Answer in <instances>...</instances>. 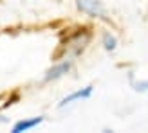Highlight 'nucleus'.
Instances as JSON below:
<instances>
[{"label":"nucleus","mask_w":148,"mask_h":133,"mask_svg":"<svg viewBox=\"0 0 148 133\" xmlns=\"http://www.w3.org/2000/svg\"><path fill=\"white\" fill-rule=\"evenodd\" d=\"M76 5L81 13L92 18H107V11L99 0H76Z\"/></svg>","instance_id":"nucleus-1"},{"label":"nucleus","mask_w":148,"mask_h":133,"mask_svg":"<svg viewBox=\"0 0 148 133\" xmlns=\"http://www.w3.org/2000/svg\"><path fill=\"white\" fill-rule=\"evenodd\" d=\"M92 88L94 86H85V88H79V90H76V92H72V94H69V95H65V97L60 101V108H63V106H67V105H71V102H74V101H79V99H88L92 95Z\"/></svg>","instance_id":"nucleus-2"},{"label":"nucleus","mask_w":148,"mask_h":133,"mask_svg":"<svg viewBox=\"0 0 148 133\" xmlns=\"http://www.w3.org/2000/svg\"><path fill=\"white\" fill-rule=\"evenodd\" d=\"M69 70H71V63H69V61H62V63L54 65L53 69H49V70L45 72V76H43V81H47V83H49V81H56V79L63 77Z\"/></svg>","instance_id":"nucleus-3"},{"label":"nucleus","mask_w":148,"mask_h":133,"mask_svg":"<svg viewBox=\"0 0 148 133\" xmlns=\"http://www.w3.org/2000/svg\"><path fill=\"white\" fill-rule=\"evenodd\" d=\"M43 122V117H34V119H24V121H18L16 124L13 126V133H22V131H27L34 126H38V124Z\"/></svg>","instance_id":"nucleus-4"},{"label":"nucleus","mask_w":148,"mask_h":133,"mask_svg":"<svg viewBox=\"0 0 148 133\" xmlns=\"http://www.w3.org/2000/svg\"><path fill=\"white\" fill-rule=\"evenodd\" d=\"M103 47H105V50H108V52H112V50H116L117 47V40H116V36L112 33H103Z\"/></svg>","instance_id":"nucleus-5"},{"label":"nucleus","mask_w":148,"mask_h":133,"mask_svg":"<svg viewBox=\"0 0 148 133\" xmlns=\"http://www.w3.org/2000/svg\"><path fill=\"white\" fill-rule=\"evenodd\" d=\"M134 90H137V92H146L148 90V81H137V83H134Z\"/></svg>","instance_id":"nucleus-6"}]
</instances>
